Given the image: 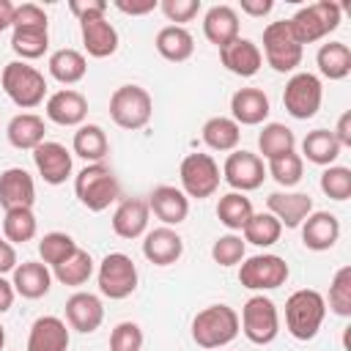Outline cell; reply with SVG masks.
Segmentation results:
<instances>
[{"instance_id":"5b68a950","label":"cell","mask_w":351,"mask_h":351,"mask_svg":"<svg viewBox=\"0 0 351 351\" xmlns=\"http://www.w3.org/2000/svg\"><path fill=\"white\" fill-rule=\"evenodd\" d=\"M340 16H343V8L332 0H318V3H310V5H302L291 19H288V27L293 33V38L304 47V44H313V41H321L326 38L332 30L340 27Z\"/></svg>"},{"instance_id":"ac0fdd59","label":"cell","mask_w":351,"mask_h":351,"mask_svg":"<svg viewBox=\"0 0 351 351\" xmlns=\"http://www.w3.org/2000/svg\"><path fill=\"white\" fill-rule=\"evenodd\" d=\"M36 181L25 167H5L0 173V206L8 208H33Z\"/></svg>"},{"instance_id":"ab89813d","label":"cell","mask_w":351,"mask_h":351,"mask_svg":"<svg viewBox=\"0 0 351 351\" xmlns=\"http://www.w3.org/2000/svg\"><path fill=\"white\" fill-rule=\"evenodd\" d=\"M38 233V219L33 208H8L3 217V236L11 244H25L33 241Z\"/></svg>"},{"instance_id":"816d5d0a","label":"cell","mask_w":351,"mask_h":351,"mask_svg":"<svg viewBox=\"0 0 351 351\" xmlns=\"http://www.w3.org/2000/svg\"><path fill=\"white\" fill-rule=\"evenodd\" d=\"M121 14H129V16H143V14H151V11H156L159 8V3L156 0H143V3H129V0H115L112 3Z\"/></svg>"},{"instance_id":"8fae6325","label":"cell","mask_w":351,"mask_h":351,"mask_svg":"<svg viewBox=\"0 0 351 351\" xmlns=\"http://www.w3.org/2000/svg\"><path fill=\"white\" fill-rule=\"evenodd\" d=\"M181 176V192L195 200H206L219 189L222 173L211 154H186L178 167Z\"/></svg>"},{"instance_id":"d6986e66","label":"cell","mask_w":351,"mask_h":351,"mask_svg":"<svg viewBox=\"0 0 351 351\" xmlns=\"http://www.w3.org/2000/svg\"><path fill=\"white\" fill-rule=\"evenodd\" d=\"M269 214L282 225V228H299L310 211H313V197L307 192H271L266 197Z\"/></svg>"},{"instance_id":"4dcf8cb0","label":"cell","mask_w":351,"mask_h":351,"mask_svg":"<svg viewBox=\"0 0 351 351\" xmlns=\"http://www.w3.org/2000/svg\"><path fill=\"white\" fill-rule=\"evenodd\" d=\"M200 137H203V143H206L211 151H219V154L228 151V154H230V151L239 148L241 126H239L233 118H228V115H214V118H208V121L203 123Z\"/></svg>"},{"instance_id":"603a6c76","label":"cell","mask_w":351,"mask_h":351,"mask_svg":"<svg viewBox=\"0 0 351 351\" xmlns=\"http://www.w3.org/2000/svg\"><path fill=\"white\" fill-rule=\"evenodd\" d=\"M299 228H302V244L313 252H326L340 239V219L332 211H310V217Z\"/></svg>"},{"instance_id":"e0dca14e","label":"cell","mask_w":351,"mask_h":351,"mask_svg":"<svg viewBox=\"0 0 351 351\" xmlns=\"http://www.w3.org/2000/svg\"><path fill=\"white\" fill-rule=\"evenodd\" d=\"M148 208L154 211L156 219H162V225L173 228V225H181L189 217V197L181 192V186L159 184L148 195Z\"/></svg>"},{"instance_id":"277c9868","label":"cell","mask_w":351,"mask_h":351,"mask_svg":"<svg viewBox=\"0 0 351 351\" xmlns=\"http://www.w3.org/2000/svg\"><path fill=\"white\" fill-rule=\"evenodd\" d=\"M0 85H3L5 96L16 107H22V110L38 107L44 101V96H47V80H44V74L36 66L25 63V60L5 63L3 71H0Z\"/></svg>"},{"instance_id":"ba28073f","label":"cell","mask_w":351,"mask_h":351,"mask_svg":"<svg viewBox=\"0 0 351 351\" xmlns=\"http://www.w3.org/2000/svg\"><path fill=\"white\" fill-rule=\"evenodd\" d=\"M261 55L280 74L296 71V66L302 63L304 47L293 38V33L288 27V19H277V22H269L263 27V52Z\"/></svg>"},{"instance_id":"ee69618b","label":"cell","mask_w":351,"mask_h":351,"mask_svg":"<svg viewBox=\"0 0 351 351\" xmlns=\"http://www.w3.org/2000/svg\"><path fill=\"white\" fill-rule=\"evenodd\" d=\"M266 173L280 184V186H285V189H291V186H296L299 181H302V173H304V159L296 154V151H291V154H285V156H277V159H271L269 162V167H266Z\"/></svg>"},{"instance_id":"4fadbf2b","label":"cell","mask_w":351,"mask_h":351,"mask_svg":"<svg viewBox=\"0 0 351 351\" xmlns=\"http://www.w3.org/2000/svg\"><path fill=\"white\" fill-rule=\"evenodd\" d=\"M222 178L228 181V186L233 192H252L263 184L266 178V167H263V159L252 151H230L225 165H222Z\"/></svg>"},{"instance_id":"7a4b0ae2","label":"cell","mask_w":351,"mask_h":351,"mask_svg":"<svg viewBox=\"0 0 351 351\" xmlns=\"http://www.w3.org/2000/svg\"><path fill=\"white\" fill-rule=\"evenodd\" d=\"M326 318V299L313 288H299L285 299V329L296 340H313Z\"/></svg>"},{"instance_id":"e575fe53","label":"cell","mask_w":351,"mask_h":351,"mask_svg":"<svg viewBox=\"0 0 351 351\" xmlns=\"http://www.w3.org/2000/svg\"><path fill=\"white\" fill-rule=\"evenodd\" d=\"M315 66L326 80H346L351 74V49L343 41H326L315 52Z\"/></svg>"},{"instance_id":"74e56055","label":"cell","mask_w":351,"mask_h":351,"mask_svg":"<svg viewBox=\"0 0 351 351\" xmlns=\"http://www.w3.org/2000/svg\"><path fill=\"white\" fill-rule=\"evenodd\" d=\"M252 214H255V211H252V200H250L244 192H228V195H222L219 203H217V219H219L230 233L241 230Z\"/></svg>"},{"instance_id":"6f0895ef","label":"cell","mask_w":351,"mask_h":351,"mask_svg":"<svg viewBox=\"0 0 351 351\" xmlns=\"http://www.w3.org/2000/svg\"><path fill=\"white\" fill-rule=\"evenodd\" d=\"M14 8H16V5H14L11 0H0V33L14 25Z\"/></svg>"},{"instance_id":"8d00e7d4","label":"cell","mask_w":351,"mask_h":351,"mask_svg":"<svg viewBox=\"0 0 351 351\" xmlns=\"http://www.w3.org/2000/svg\"><path fill=\"white\" fill-rule=\"evenodd\" d=\"M93 269H96V266H93L90 252L82 250V247H77L63 263H58V266L52 269V277H55L60 285H71V288H77V285H85V282L90 280Z\"/></svg>"},{"instance_id":"d4e9b609","label":"cell","mask_w":351,"mask_h":351,"mask_svg":"<svg viewBox=\"0 0 351 351\" xmlns=\"http://www.w3.org/2000/svg\"><path fill=\"white\" fill-rule=\"evenodd\" d=\"M271 112V101L261 88H239L230 96V118L239 126H261Z\"/></svg>"},{"instance_id":"d590c367","label":"cell","mask_w":351,"mask_h":351,"mask_svg":"<svg viewBox=\"0 0 351 351\" xmlns=\"http://www.w3.org/2000/svg\"><path fill=\"white\" fill-rule=\"evenodd\" d=\"M258 151H261V159L271 162L277 156H285V154L296 151V137L285 123H277V121L263 123V129L258 134Z\"/></svg>"},{"instance_id":"7402d4cb","label":"cell","mask_w":351,"mask_h":351,"mask_svg":"<svg viewBox=\"0 0 351 351\" xmlns=\"http://www.w3.org/2000/svg\"><path fill=\"white\" fill-rule=\"evenodd\" d=\"M219 60H222V66H225L230 74H236V77H255V74L261 71V66H263L261 47H258L255 41L244 38V36L233 38L230 44H225V47L219 49Z\"/></svg>"},{"instance_id":"7c38bea8","label":"cell","mask_w":351,"mask_h":351,"mask_svg":"<svg viewBox=\"0 0 351 351\" xmlns=\"http://www.w3.org/2000/svg\"><path fill=\"white\" fill-rule=\"evenodd\" d=\"M324 101V85L315 74L310 71H296L291 74V80L285 82L282 90V107L291 118L296 121H310Z\"/></svg>"},{"instance_id":"6da1fadb","label":"cell","mask_w":351,"mask_h":351,"mask_svg":"<svg viewBox=\"0 0 351 351\" xmlns=\"http://www.w3.org/2000/svg\"><path fill=\"white\" fill-rule=\"evenodd\" d=\"M74 195L88 211L99 214V211L110 208V203H115L121 197V184H118V178H115L110 165L93 162V165H85L74 176Z\"/></svg>"},{"instance_id":"681fc988","label":"cell","mask_w":351,"mask_h":351,"mask_svg":"<svg viewBox=\"0 0 351 351\" xmlns=\"http://www.w3.org/2000/svg\"><path fill=\"white\" fill-rule=\"evenodd\" d=\"M11 27H49L47 11L38 3H22L14 8V25Z\"/></svg>"},{"instance_id":"484cf974","label":"cell","mask_w":351,"mask_h":351,"mask_svg":"<svg viewBox=\"0 0 351 351\" xmlns=\"http://www.w3.org/2000/svg\"><path fill=\"white\" fill-rule=\"evenodd\" d=\"M11 285L22 299H41L52 288V271L41 261H22L11 271Z\"/></svg>"},{"instance_id":"8992f818","label":"cell","mask_w":351,"mask_h":351,"mask_svg":"<svg viewBox=\"0 0 351 351\" xmlns=\"http://www.w3.org/2000/svg\"><path fill=\"white\" fill-rule=\"evenodd\" d=\"M154 115V99L143 85H121L112 90L110 96V118L115 126L137 132L143 126H148Z\"/></svg>"},{"instance_id":"680465c9","label":"cell","mask_w":351,"mask_h":351,"mask_svg":"<svg viewBox=\"0 0 351 351\" xmlns=\"http://www.w3.org/2000/svg\"><path fill=\"white\" fill-rule=\"evenodd\" d=\"M3 346H5V329H3V324H0V351H3Z\"/></svg>"},{"instance_id":"3957f363","label":"cell","mask_w":351,"mask_h":351,"mask_svg":"<svg viewBox=\"0 0 351 351\" xmlns=\"http://www.w3.org/2000/svg\"><path fill=\"white\" fill-rule=\"evenodd\" d=\"M239 335V313L228 304H208L192 318V340L206 348L217 351L233 343Z\"/></svg>"},{"instance_id":"9c48e42d","label":"cell","mask_w":351,"mask_h":351,"mask_svg":"<svg viewBox=\"0 0 351 351\" xmlns=\"http://www.w3.org/2000/svg\"><path fill=\"white\" fill-rule=\"evenodd\" d=\"M137 280H140L137 266L126 252H107L96 269L99 291H101V296H107L112 302L132 296L137 291Z\"/></svg>"},{"instance_id":"5bb4252c","label":"cell","mask_w":351,"mask_h":351,"mask_svg":"<svg viewBox=\"0 0 351 351\" xmlns=\"http://www.w3.org/2000/svg\"><path fill=\"white\" fill-rule=\"evenodd\" d=\"M33 165L38 170V176L44 178V184L49 186H60L71 178V151L63 143L55 140H44L41 145L33 148Z\"/></svg>"},{"instance_id":"30bf717a","label":"cell","mask_w":351,"mask_h":351,"mask_svg":"<svg viewBox=\"0 0 351 351\" xmlns=\"http://www.w3.org/2000/svg\"><path fill=\"white\" fill-rule=\"evenodd\" d=\"M291 277V269L285 263V258L274 255V252H261V255H250L239 263V282L241 288L250 291H274L280 285H285V280Z\"/></svg>"},{"instance_id":"52a82bcc","label":"cell","mask_w":351,"mask_h":351,"mask_svg":"<svg viewBox=\"0 0 351 351\" xmlns=\"http://www.w3.org/2000/svg\"><path fill=\"white\" fill-rule=\"evenodd\" d=\"M239 329L244 332V337L255 346H269L277 335H280V313L277 304L263 296L255 293L244 302L241 315H239Z\"/></svg>"},{"instance_id":"ffe728a7","label":"cell","mask_w":351,"mask_h":351,"mask_svg":"<svg viewBox=\"0 0 351 351\" xmlns=\"http://www.w3.org/2000/svg\"><path fill=\"white\" fill-rule=\"evenodd\" d=\"M69 324L58 315H41L30 324L27 351H69Z\"/></svg>"},{"instance_id":"7bdbcfd3","label":"cell","mask_w":351,"mask_h":351,"mask_svg":"<svg viewBox=\"0 0 351 351\" xmlns=\"http://www.w3.org/2000/svg\"><path fill=\"white\" fill-rule=\"evenodd\" d=\"M329 310L340 318H351V266H340L329 282Z\"/></svg>"},{"instance_id":"cb8c5ba5","label":"cell","mask_w":351,"mask_h":351,"mask_svg":"<svg viewBox=\"0 0 351 351\" xmlns=\"http://www.w3.org/2000/svg\"><path fill=\"white\" fill-rule=\"evenodd\" d=\"M143 255L154 266H170V263H176L184 255V239L173 228H167V225L145 230V236H143Z\"/></svg>"},{"instance_id":"b9f144b4","label":"cell","mask_w":351,"mask_h":351,"mask_svg":"<svg viewBox=\"0 0 351 351\" xmlns=\"http://www.w3.org/2000/svg\"><path fill=\"white\" fill-rule=\"evenodd\" d=\"M74 250H77V241L63 230H49L38 239V258H41V263H47L52 269L58 263H63Z\"/></svg>"},{"instance_id":"db71d44e","label":"cell","mask_w":351,"mask_h":351,"mask_svg":"<svg viewBox=\"0 0 351 351\" xmlns=\"http://www.w3.org/2000/svg\"><path fill=\"white\" fill-rule=\"evenodd\" d=\"M16 250H14V244L11 241H5V239H0V277H5L8 271H14L16 269Z\"/></svg>"},{"instance_id":"f546056e","label":"cell","mask_w":351,"mask_h":351,"mask_svg":"<svg viewBox=\"0 0 351 351\" xmlns=\"http://www.w3.org/2000/svg\"><path fill=\"white\" fill-rule=\"evenodd\" d=\"M154 47H156V52H159L165 60H170V63H184V60H189L192 52H195V38H192V33H189L186 27H181V25H165V27L156 33Z\"/></svg>"},{"instance_id":"9f6ffc18","label":"cell","mask_w":351,"mask_h":351,"mask_svg":"<svg viewBox=\"0 0 351 351\" xmlns=\"http://www.w3.org/2000/svg\"><path fill=\"white\" fill-rule=\"evenodd\" d=\"M14 299H16V291H14V285H11V280H5V277H0V315L11 310V304H14Z\"/></svg>"},{"instance_id":"7dc6e473","label":"cell","mask_w":351,"mask_h":351,"mask_svg":"<svg viewBox=\"0 0 351 351\" xmlns=\"http://www.w3.org/2000/svg\"><path fill=\"white\" fill-rule=\"evenodd\" d=\"M143 348V329L134 321H121L110 332V351H140Z\"/></svg>"},{"instance_id":"f907efd6","label":"cell","mask_w":351,"mask_h":351,"mask_svg":"<svg viewBox=\"0 0 351 351\" xmlns=\"http://www.w3.org/2000/svg\"><path fill=\"white\" fill-rule=\"evenodd\" d=\"M69 11L77 16V22H82V19H90V16H104L107 3L104 0H71Z\"/></svg>"},{"instance_id":"83f0119b","label":"cell","mask_w":351,"mask_h":351,"mask_svg":"<svg viewBox=\"0 0 351 351\" xmlns=\"http://www.w3.org/2000/svg\"><path fill=\"white\" fill-rule=\"evenodd\" d=\"M203 36L214 47H225L233 38H239V14L233 5H211L203 14Z\"/></svg>"},{"instance_id":"f5cc1de1","label":"cell","mask_w":351,"mask_h":351,"mask_svg":"<svg viewBox=\"0 0 351 351\" xmlns=\"http://www.w3.org/2000/svg\"><path fill=\"white\" fill-rule=\"evenodd\" d=\"M335 140L340 143V148H351V110H346L340 118H337V126L332 129Z\"/></svg>"},{"instance_id":"836d02e7","label":"cell","mask_w":351,"mask_h":351,"mask_svg":"<svg viewBox=\"0 0 351 351\" xmlns=\"http://www.w3.org/2000/svg\"><path fill=\"white\" fill-rule=\"evenodd\" d=\"M340 143L335 140V134L329 132V129H313V132H307L304 134V140H302V159H307V162H313V165H318V167H329V165H335L337 162V156H340Z\"/></svg>"},{"instance_id":"bcb514c9","label":"cell","mask_w":351,"mask_h":351,"mask_svg":"<svg viewBox=\"0 0 351 351\" xmlns=\"http://www.w3.org/2000/svg\"><path fill=\"white\" fill-rule=\"evenodd\" d=\"M211 258L219 266H239L247 258V241L236 233H225L211 244Z\"/></svg>"},{"instance_id":"c3c4849f","label":"cell","mask_w":351,"mask_h":351,"mask_svg":"<svg viewBox=\"0 0 351 351\" xmlns=\"http://www.w3.org/2000/svg\"><path fill=\"white\" fill-rule=\"evenodd\" d=\"M159 11L167 16V22L184 27V22H192L200 14V0H162Z\"/></svg>"},{"instance_id":"44dd1931","label":"cell","mask_w":351,"mask_h":351,"mask_svg":"<svg viewBox=\"0 0 351 351\" xmlns=\"http://www.w3.org/2000/svg\"><path fill=\"white\" fill-rule=\"evenodd\" d=\"M80 36H82V47L90 58H110L118 52V30L112 22H107V16H90L80 22Z\"/></svg>"},{"instance_id":"f1b7e54d","label":"cell","mask_w":351,"mask_h":351,"mask_svg":"<svg viewBox=\"0 0 351 351\" xmlns=\"http://www.w3.org/2000/svg\"><path fill=\"white\" fill-rule=\"evenodd\" d=\"M44 134H47V123L41 115L36 112H19L8 121L5 126V137L14 148L19 151H33L36 145L44 143Z\"/></svg>"},{"instance_id":"9a60e30c","label":"cell","mask_w":351,"mask_h":351,"mask_svg":"<svg viewBox=\"0 0 351 351\" xmlns=\"http://www.w3.org/2000/svg\"><path fill=\"white\" fill-rule=\"evenodd\" d=\"M101 321H104V304L96 293L77 291L66 299V324H69V329L90 335L101 326Z\"/></svg>"},{"instance_id":"60d3db41","label":"cell","mask_w":351,"mask_h":351,"mask_svg":"<svg viewBox=\"0 0 351 351\" xmlns=\"http://www.w3.org/2000/svg\"><path fill=\"white\" fill-rule=\"evenodd\" d=\"M282 236V225L269 214V211H258L247 219V225L241 228V239L255 244V247H271L277 244Z\"/></svg>"},{"instance_id":"1f68e13d","label":"cell","mask_w":351,"mask_h":351,"mask_svg":"<svg viewBox=\"0 0 351 351\" xmlns=\"http://www.w3.org/2000/svg\"><path fill=\"white\" fill-rule=\"evenodd\" d=\"M71 151H74V156L85 159L88 165L104 162V156L110 154V140H107V134H104V129L99 123H82L74 132Z\"/></svg>"},{"instance_id":"d6a6232c","label":"cell","mask_w":351,"mask_h":351,"mask_svg":"<svg viewBox=\"0 0 351 351\" xmlns=\"http://www.w3.org/2000/svg\"><path fill=\"white\" fill-rule=\"evenodd\" d=\"M47 69L49 74L60 82V85H77L85 74H88V60L80 49H71V47H63V49H55L47 60Z\"/></svg>"},{"instance_id":"f35d334b","label":"cell","mask_w":351,"mask_h":351,"mask_svg":"<svg viewBox=\"0 0 351 351\" xmlns=\"http://www.w3.org/2000/svg\"><path fill=\"white\" fill-rule=\"evenodd\" d=\"M11 49L27 63L49 49V27H11Z\"/></svg>"},{"instance_id":"4316f807","label":"cell","mask_w":351,"mask_h":351,"mask_svg":"<svg viewBox=\"0 0 351 351\" xmlns=\"http://www.w3.org/2000/svg\"><path fill=\"white\" fill-rule=\"evenodd\" d=\"M148 217H151L148 200L126 197L112 211V230L121 239H140L148 230Z\"/></svg>"},{"instance_id":"11a10c76","label":"cell","mask_w":351,"mask_h":351,"mask_svg":"<svg viewBox=\"0 0 351 351\" xmlns=\"http://www.w3.org/2000/svg\"><path fill=\"white\" fill-rule=\"evenodd\" d=\"M271 8H274L271 0H241V11L247 16H266Z\"/></svg>"},{"instance_id":"f6af8a7d","label":"cell","mask_w":351,"mask_h":351,"mask_svg":"<svg viewBox=\"0 0 351 351\" xmlns=\"http://www.w3.org/2000/svg\"><path fill=\"white\" fill-rule=\"evenodd\" d=\"M321 192L332 200H348L351 197V170L343 167V165H329L324 173H321Z\"/></svg>"},{"instance_id":"2e32d148","label":"cell","mask_w":351,"mask_h":351,"mask_svg":"<svg viewBox=\"0 0 351 351\" xmlns=\"http://www.w3.org/2000/svg\"><path fill=\"white\" fill-rule=\"evenodd\" d=\"M44 112L58 126H82L88 118V99L74 88H63L47 96Z\"/></svg>"}]
</instances>
